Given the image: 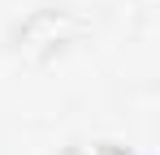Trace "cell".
Instances as JSON below:
<instances>
[{
  "label": "cell",
  "mask_w": 160,
  "mask_h": 155,
  "mask_svg": "<svg viewBox=\"0 0 160 155\" xmlns=\"http://www.w3.org/2000/svg\"><path fill=\"white\" fill-rule=\"evenodd\" d=\"M61 155H134V151L121 142H69Z\"/></svg>",
  "instance_id": "7a4b0ae2"
},
{
  "label": "cell",
  "mask_w": 160,
  "mask_h": 155,
  "mask_svg": "<svg viewBox=\"0 0 160 155\" xmlns=\"http://www.w3.org/2000/svg\"><path fill=\"white\" fill-rule=\"evenodd\" d=\"M82 35H87V17H82V13L43 4V9L26 13L22 22L13 26L9 43H13L18 56H26V60H35V65H48V60H56V56H65Z\"/></svg>",
  "instance_id": "6da1fadb"
}]
</instances>
